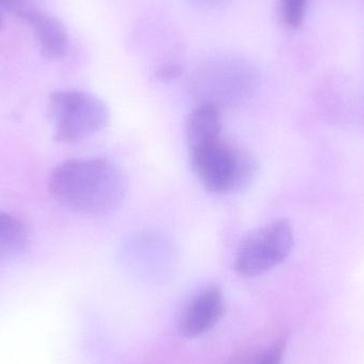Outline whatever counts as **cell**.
I'll return each instance as SVG.
<instances>
[{
    "mask_svg": "<svg viewBox=\"0 0 364 364\" xmlns=\"http://www.w3.org/2000/svg\"><path fill=\"white\" fill-rule=\"evenodd\" d=\"M49 192L77 213L104 215L121 205L127 192L122 171L109 160L81 158L62 162L49 176Z\"/></svg>",
    "mask_w": 364,
    "mask_h": 364,
    "instance_id": "obj_1",
    "label": "cell"
},
{
    "mask_svg": "<svg viewBox=\"0 0 364 364\" xmlns=\"http://www.w3.org/2000/svg\"><path fill=\"white\" fill-rule=\"evenodd\" d=\"M260 83L254 62L237 55H218L199 64L191 79V91L199 105L218 110L250 100Z\"/></svg>",
    "mask_w": 364,
    "mask_h": 364,
    "instance_id": "obj_2",
    "label": "cell"
},
{
    "mask_svg": "<svg viewBox=\"0 0 364 364\" xmlns=\"http://www.w3.org/2000/svg\"><path fill=\"white\" fill-rule=\"evenodd\" d=\"M191 158L193 168L203 186L218 194L242 190L256 176L255 158L222 138L191 151Z\"/></svg>",
    "mask_w": 364,
    "mask_h": 364,
    "instance_id": "obj_3",
    "label": "cell"
},
{
    "mask_svg": "<svg viewBox=\"0 0 364 364\" xmlns=\"http://www.w3.org/2000/svg\"><path fill=\"white\" fill-rule=\"evenodd\" d=\"M48 117L53 138L61 143L85 140L100 132L110 121L102 100L79 90H59L48 98Z\"/></svg>",
    "mask_w": 364,
    "mask_h": 364,
    "instance_id": "obj_4",
    "label": "cell"
},
{
    "mask_svg": "<svg viewBox=\"0 0 364 364\" xmlns=\"http://www.w3.org/2000/svg\"><path fill=\"white\" fill-rule=\"evenodd\" d=\"M294 245V232L287 220L265 225L248 235L235 257V271L244 277L261 275L287 260Z\"/></svg>",
    "mask_w": 364,
    "mask_h": 364,
    "instance_id": "obj_5",
    "label": "cell"
},
{
    "mask_svg": "<svg viewBox=\"0 0 364 364\" xmlns=\"http://www.w3.org/2000/svg\"><path fill=\"white\" fill-rule=\"evenodd\" d=\"M224 296L218 287H209L188 303L182 314L181 331L186 337H198L218 324L224 314Z\"/></svg>",
    "mask_w": 364,
    "mask_h": 364,
    "instance_id": "obj_6",
    "label": "cell"
},
{
    "mask_svg": "<svg viewBox=\"0 0 364 364\" xmlns=\"http://www.w3.org/2000/svg\"><path fill=\"white\" fill-rule=\"evenodd\" d=\"M26 21L33 29L41 53L44 57L60 59L66 55L70 40L65 27L59 19L38 9Z\"/></svg>",
    "mask_w": 364,
    "mask_h": 364,
    "instance_id": "obj_7",
    "label": "cell"
},
{
    "mask_svg": "<svg viewBox=\"0 0 364 364\" xmlns=\"http://www.w3.org/2000/svg\"><path fill=\"white\" fill-rule=\"evenodd\" d=\"M220 110L209 105H198L186 121V138L191 151L222 138Z\"/></svg>",
    "mask_w": 364,
    "mask_h": 364,
    "instance_id": "obj_8",
    "label": "cell"
},
{
    "mask_svg": "<svg viewBox=\"0 0 364 364\" xmlns=\"http://www.w3.org/2000/svg\"><path fill=\"white\" fill-rule=\"evenodd\" d=\"M25 225L8 212L0 211V263L18 258L27 248Z\"/></svg>",
    "mask_w": 364,
    "mask_h": 364,
    "instance_id": "obj_9",
    "label": "cell"
},
{
    "mask_svg": "<svg viewBox=\"0 0 364 364\" xmlns=\"http://www.w3.org/2000/svg\"><path fill=\"white\" fill-rule=\"evenodd\" d=\"M307 0H282V18L291 28L301 26L305 15Z\"/></svg>",
    "mask_w": 364,
    "mask_h": 364,
    "instance_id": "obj_10",
    "label": "cell"
},
{
    "mask_svg": "<svg viewBox=\"0 0 364 364\" xmlns=\"http://www.w3.org/2000/svg\"><path fill=\"white\" fill-rule=\"evenodd\" d=\"M0 8L10 11L25 21L38 10L36 0H0Z\"/></svg>",
    "mask_w": 364,
    "mask_h": 364,
    "instance_id": "obj_11",
    "label": "cell"
},
{
    "mask_svg": "<svg viewBox=\"0 0 364 364\" xmlns=\"http://www.w3.org/2000/svg\"><path fill=\"white\" fill-rule=\"evenodd\" d=\"M286 344L282 340L274 342L262 354L257 357L254 364H282Z\"/></svg>",
    "mask_w": 364,
    "mask_h": 364,
    "instance_id": "obj_12",
    "label": "cell"
},
{
    "mask_svg": "<svg viewBox=\"0 0 364 364\" xmlns=\"http://www.w3.org/2000/svg\"><path fill=\"white\" fill-rule=\"evenodd\" d=\"M183 68L179 63H168L162 65L158 70L157 76L162 80H172V79L177 78L181 74Z\"/></svg>",
    "mask_w": 364,
    "mask_h": 364,
    "instance_id": "obj_13",
    "label": "cell"
},
{
    "mask_svg": "<svg viewBox=\"0 0 364 364\" xmlns=\"http://www.w3.org/2000/svg\"><path fill=\"white\" fill-rule=\"evenodd\" d=\"M194 4H199L203 6H210V8H215V6H224L230 0H191Z\"/></svg>",
    "mask_w": 364,
    "mask_h": 364,
    "instance_id": "obj_14",
    "label": "cell"
}]
</instances>
